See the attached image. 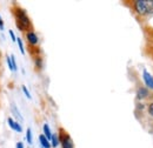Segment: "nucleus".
<instances>
[{
  "label": "nucleus",
  "mask_w": 153,
  "mask_h": 148,
  "mask_svg": "<svg viewBox=\"0 0 153 148\" xmlns=\"http://www.w3.org/2000/svg\"><path fill=\"white\" fill-rule=\"evenodd\" d=\"M14 17H16V20H17V26L20 31H27L28 28H31V20L27 17L26 12L20 8V7H17L14 10Z\"/></svg>",
  "instance_id": "obj_1"
},
{
  "label": "nucleus",
  "mask_w": 153,
  "mask_h": 148,
  "mask_svg": "<svg viewBox=\"0 0 153 148\" xmlns=\"http://www.w3.org/2000/svg\"><path fill=\"white\" fill-rule=\"evenodd\" d=\"M133 7L135 13L139 14V16H146L151 11V8H153L152 5H151V1H146V0L133 1Z\"/></svg>",
  "instance_id": "obj_2"
},
{
  "label": "nucleus",
  "mask_w": 153,
  "mask_h": 148,
  "mask_svg": "<svg viewBox=\"0 0 153 148\" xmlns=\"http://www.w3.org/2000/svg\"><path fill=\"white\" fill-rule=\"evenodd\" d=\"M59 140L62 148H74V144L71 139V136L64 130H59Z\"/></svg>",
  "instance_id": "obj_3"
},
{
  "label": "nucleus",
  "mask_w": 153,
  "mask_h": 148,
  "mask_svg": "<svg viewBox=\"0 0 153 148\" xmlns=\"http://www.w3.org/2000/svg\"><path fill=\"white\" fill-rule=\"evenodd\" d=\"M143 78H144V82H145V85H146L149 88L153 90V76L149 73L146 70H144V72H143Z\"/></svg>",
  "instance_id": "obj_4"
},
{
  "label": "nucleus",
  "mask_w": 153,
  "mask_h": 148,
  "mask_svg": "<svg viewBox=\"0 0 153 148\" xmlns=\"http://www.w3.org/2000/svg\"><path fill=\"white\" fill-rule=\"evenodd\" d=\"M26 38H27V40H28V42H30L31 45H37V44H38V37H37V34H36L33 31L27 32V33H26Z\"/></svg>",
  "instance_id": "obj_5"
},
{
  "label": "nucleus",
  "mask_w": 153,
  "mask_h": 148,
  "mask_svg": "<svg viewBox=\"0 0 153 148\" xmlns=\"http://www.w3.org/2000/svg\"><path fill=\"white\" fill-rule=\"evenodd\" d=\"M149 96V90L145 88V87H140L138 90V93H137V99L138 100H144Z\"/></svg>",
  "instance_id": "obj_6"
},
{
  "label": "nucleus",
  "mask_w": 153,
  "mask_h": 148,
  "mask_svg": "<svg viewBox=\"0 0 153 148\" xmlns=\"http://www.w3.org/2000/svg\"><path fill=\"white\" fill-rule=\"evenodd\" d=\"M7 122H8L10 127H11L13 130H16V132H18V133H21V132H22V128L20 127V125L18 124V122H16V121H14L12 118H8Z\"/></svg>",
  "instance_id": "obj_7"
},
{
  "label": "nucleus",
  "mask_w": 153,
  "mask_h": 148,
  "mask_svg": "<svg viewBox=\"0 0 153 148\" xmlns=\"http://www.w3.org/2000/svg\"><path fill=\"white\" fill-rule=\"evenodd\" d=\"M39 141H40V145L42 148H51L52 145L50 144V140H47V138L44 135V134H40L39 135Z\"/></svg>",
  "instance_id": "obj_8"
},
{
  "label": "nucleus",
  "mask_w": 153,
  "mask_h": 148,
  "mask_svg": "<svg viewBox=\"0 0 153 148\" xmlns=\"http://www.w3.org/2000/svg\"><path fill=\"white\" fill-rule=\"evenodd\" d=\"M44 135L47 138V140H51L52 139V133H51V130H50V127H48V125L47 124H44Z\"/></svg>",
  "instance_id": "obj_9"
},
{
  "label": "nucleus",
  "mask_w": 153,
  "mask_h": 148,
  "mask_svg": "<svg viewBox=\"0 0 153 148\" xmlns=\"http://www.w3.org/2000/svg\"><path fill=\"white\" fill-rule=\"evenodd\" d=\"M51 141H52V147L53 148H56L59 146V142H60V140H59V136L58 135H56V134H53L52 135V139H51Z\"/></svg>",
  "instance_id": "obj_10"
},
{
  "label": "nucleus",
  "mask_w": 153,
  "mask_h": 148,
  "mask_svg": "<svg viewBox=\"0 0 153 148\" xmlns=\"http://www.w3.org/2000/svg\"><path fill=\"white\" fill-rule=\"evenodd\" d=\"M26 140L30 145H32L33 141H32V130H31V128H27V130H26Z\"/></svg>",
  "instance_id": "obj_11"
},
{
  "label": "nucleus",
  "mask_w": 153,
  "mask_h": 148,
  "mask_svg": "<svg viewBox=\"0 0 153 148\" xmlns=\"http://www.w3.org/2000/svg\"><path fill=\"white\" fill-rule=\"evenodd\" d=\"M17 44H18V46H19L21 54H25V48H24V45H22V40H21L20 38H18V39H17Z\"/></svg>",
  "instance_id": "obj_12"
},
{
  "label": "nucleus",
  "mask_w": 153,
  "mask_h": 148,
  "mask_svg": "<svg viewBox=\"0 0 153 148\" xmlns=\"http://www.w3.org/2000/svg\"><path fill=\"white\" fill-rule=\"evenodd\" d=\"M147 113H149L150 116H152L153 118V101L147 105Z\"/></svg>",
  "instance_id": "obj_13"
},
{
  "label": "nucleus",
  "mask_w": 153,
  "mask_h": 148,
  "mask_svg": "<svg viewBox=\"0 0 153 148\" xmlns=\"http://www.w3.org/2000/svg\"><path fill=\"white\" fill-rule=\"evenodd\" d=\"M11 60H12V65H13V72H16L18 70V67H17V62H16V56H14V54L11 56Z\"/></svg>",
  "instance_id": "obj_14"
},
{
  "label": "nucleus",
  "mask_w": 153,
  "mask_h": 148,
  "mask_svg": "<svg viewBox=\"0 0 153 148\" xmlns=\"http://www.w3.org/2000/svg\"><path fill=\"white\" fill-rule=\"evenodd\" d=\"M21 88H22V92H24V94L26 95V98H27V99H31V98H32V96H31V94H30V92H28V90H27V87H26V86H22Z\"/></svg>",
  "instance_id": "obj_15"
},
{
  "label": "nucleus",
  "mask_w": 153,
  "mask_h": 148,
  "mask_svg": "<svg viewBox=\"0 0 153 148\" xmlns=\"http://www.w3.org/2000/svg\"><path fill=\"white\" fill-rule=\"evenodd\" d=\"M36 66H37L38 70H40L42 67V60H41V58H37L36 59Z\"/></svg>",
  "instance_id": "obj_16"
},
{
  "label": "nucleus",
  "mask_w": 153,
  "mask_h": 148,
  "mask_svg": "<svg viewBox=\"0 0 153 148\" xmlns=\"http://www.w3.org/2000/svg\"><path fill=\"white\" fill-rule=\"evenodd\" d=\"M6 61H7V65H8V68L11 71H13V65H12V60H11V56H6Z\"/></svg>",
  "instance_id": "obj_17"
},
{
  "label": "nucleus",
  "mask_w": 153,
  "mask_h": 148,
  "mask_svg": "<svg viewBox=\"0 0 153 148\" xmlns=\"http://www.w3.org/2000/svg\"><path fill=\"white\" fill-rule=\"evenodd\" d=\"M8 33H10V37H11V39H12V41H13V42H16L18 38H16V34H14V32H13L12 30H10V31H8Z\"/></svg>",
  "instance_id": "obj_18"
},
{
  "label": "nucleus",
  "mask_w": 153,
  "mask_h": 148,
  "mask_svg": "<svg viewBox=\"0 0 153 148\" xmlns=\"http://www.w3.org/2000/svg\"><path fill=\"white\" fill-rule=\"evenodd\" d=\"M0 31H4V21L0 17Z\"/></svg>",
  "instance_id": "obj_19"
},
{
  "label": "nucleus",
  "mask_w": 153,
  "mask_h": 148,
  "mask_svg": "<svg viewBox=\"0 0 153 148\" xmlns=\"http://www.w3.org/2000/svg\"><path fill=\"white\" fill-rule=\"evenodd\" d=\"M17 148H24V144L22 142H18L17 144Z\"/></svg>",
  "instance_id": "obj_20"
}]
</instances>
